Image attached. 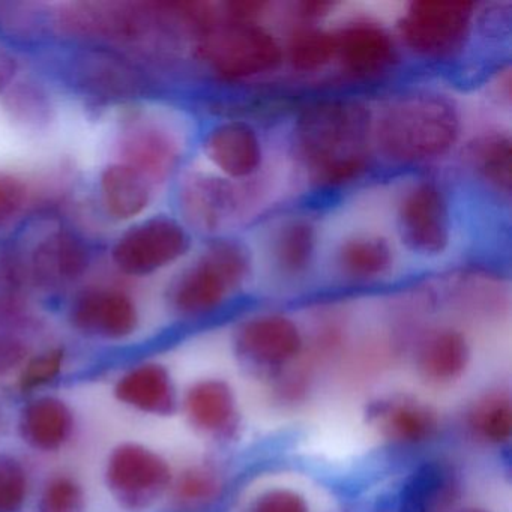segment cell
<instances>
[{
	"label": "cell",
	"mask_w": 512,
	"mask_h": 512,
	"mask_svg": "<svg viewBox=\"0 0 512 512\" xmlns=\"http://www.w3.org/2000/svg\"><path fill=\"white\" fill-rule=\"evenodd\" d=\"M295 137L313 182L340 187L361 178L370 166L373 116L355 101H322L301 113Z\"/></svg>",
	"instance_id": "cell-1"
},
{
	"label": "cell",
	"mask_w": 512,
	"mask_h": 512,
	"mask_svg": "<svg viewBox=\"0 0 512 512\" xmlns=\"http://www.w3.org/2000/svg\"><path fill=\"white\" fill-rule=\"evenodd\" d=\"M460 134L457 106L437 92L395 97L373 118V146L394 163H427L445 157Z\"/></svg>",
	"instance_id": "cell-2"
},
{
	"label": "cell",
	"mask_w": 512,
	"mask_h": 512,
	"mask_svg": "<svg viewBox=\"0 0 512 512\" xmlns=\"http://www.w3.org/2000/svg\"><path fill=\"white\" fill-rule=\"evenodd\" d=\"M191 50L223 82H244L272 73L284 61V47L265 26L254 20L229 19L223 13L197 32Z\"/></svg>",
	"instance_id": "cell-3"
},
{
	"label": "cell",
	"mask_w": 512,
	"mask_h": 512,
	"mask_svg": "<svg viewBox=\"0 0 512 512\" xmlns=\"http://www.w3.org/2000/svg\"><path fill=\"white\" fill-rule=\"evenodd\" d=\"M64 49L56 56L58 79L92 103L130 106L154 86L151 70L119 50L89 44H64Z\"/></svg>",
	"instance_id": "cell-4"
},
{
	"label": "cell",
	"mask_w": 512,
	"mask_h": 512,
	"mask_svg": "<svg viewBox=\"0 0 512 512\" xmlns=\"http://www.w3.org/2000/svg\"><path fill=\"white\" fill-rule=\"evenodd\" d=\"M250 274L247 248L232 239H217L170 280L167 304L185 319L206 316L244 286Z\"/></svg>",
	"instance_id": "cell-5"
},
{
	"label": "cell",
	"mask_w": 512,
	"mask_h": 512,
	"mask_svg": "<svg viewBox=\"0 0 512 512\" xmlns=\"http://www.w3.org/2000/svg\"><path fill=\"white\" fill-rule=\"evenodd\" d=\"M191 232L175 215H146L113 239L109 262L116 274L142 280L166 271L190 253Z\"/></svg>",
	"instance_id": "cell-6"
},
{
	"label": "cell",
	"mask_w": 512,
	"mask_h": 512,
	"mask_svg": "<svg viewBox=\"0 0 512 512\" xmlns=\"http://www.w3.org/2000/svg\"><path fill=\"white\" fill-rule=\"evenodd\" d=\"M112 139V158L142 173L155 188L178 172L184 146L176 131L140 104L124 107Z\"/></svg>",
	"instance_id": "cell-7"
},
{
	"label": "cell",
	"mask_w": 512,
	"mask_h": 512,
	"mask_svg": "<svg viewBox=\"0 0 512 512\" xmlns=\"http://www.w3.org/2000/svg\"><path fill=\"white\" fill-rule=\"evenodd\" d=\"M104 482L116 503L128 512L154 508L170 491L172 467L163 455L139 442H122L110 451Z\"/></svg>",
	"instance_id": "cell-8"
},
{
	"label": "cell",
	"mask_w": 512,
	"mask_h": 512,
	"mask_svg": "<svg viewBox=\"0 0 512 512\" xmlns=\"http://www.w3.org/2000/svg\"><path fill=\"white\" fill-rule=\"evenodd\" d=\"M475 5L461 0H419L398 23L407 49L427 59H443L463 49L472 32Z\"/></svg>",
	"instance_id": "cell-9"
},
{
	"label": "cell",
	"mask_w": 512,
	"mask_h": 512,
	"mask_svg": "<svg viewBox=\"0 0 512 512\" xmlns=\"http://www.w3.org/2000/svg\"><path fill=\"white\" fill-rule=\"evenodd\" d=\"M67 320L83 337L121 343L137 334L142 314L130 290L100 281L85 284L73 293L68 302Z\"/></svg>",
	"instance_id": "cell-10"
},
{
	"label": "cell",
	"mask_w": 512,
	"mask_h": 512,
	"mask_svg": "<svg viewBox=\"0 0 512 512\" xmlns=\"http://www.w3.org/2000/svg\"><path fill=\"white\" fill-rule=\"evenodd\" d=\"M26 286L44 292L83 283L94 263L91 245L76 230L55 226L20 253Z\"/></svg>",
	"instance_id": "cell-11"
},
{
	"label": "cell",
	"mask_w": 512,
	"mask_h": 512,
	"mask_svg": "<svg viewBox=\"0 0 512 512\" xmlns=\"http://www.w3.org/2000/svg\"><path fill=\"white\" fill-rule=\"evenodd\" d=\"M397 227L407 250L419 256L436 257L451 244L452 214L442 185L422 179L410 185L397 205Z\"/></svg>",
	"instance_id": "cell-12"
},
{
	"label": "cell",
	"mask_w": 512,
	"mask_h": 512,
	"mask_svg": "<svg viewBox=\"0 0 512 512\" xmlns=\"http://www.w3.org/2000/svg\"><path fill=\"white\" fill-rule=\"evenodd\" d=\"M179 220L190 232L215 233L238 209V190L230 179L205 172L187 173L176 191Z\"/></svg>",
	"instance_id": "cell-13"
},
{
	"label": "cell",
	"mask_w": 512,
	"mask_h": 512,
	"mask_svg": "<svg viewBox=\"0 0 512 512\" xmlns=\"http://www.w3.org/2000/svg\"><path fill=\"white\" fill-rule=\"evenodd\" d=\"M335 61L356 79L388 73L398 61V50L388 29L370 20H356L334 31Z\"/></svg>",
	"instance_id": "cell-14"
},
{
	"label": "cell",
	"mask_w": 512,
	"mask_h": 512,
	"mask_svg": "<svg viewBox=\"0 0 512 512\" xmlns=\"http://www.w3.org/2000/svg\"><path fill=\"white\" fill-rule=\"evenodd\" d=\"M157 188L133 167L109 160L97 176V200L101 212L113 223L131 224L145 217Z\"/></svg>",
	"instance_id": "cell-15"
},
{
	"label": "cell",
	"mask_w": 512,
	"mask_h": 512,
	"mask_svg": "<svg viewBox=\"0 0 512 512\" xmlns=\"http://www.w3.org/2000/svg\"><path fill=\"white\" fill-rule=\"evenodd\" d=\"M203 154L227 179L251 178L262 166L263 146L247 122L224 121L203 137Z\"/></svg>",
	"instance_id": "cell-16"
},
{
	"label": "cell",
	"mask_w": 512,
	"mask_h": 512,
	"mask_svg": "<svg viewBox=\"0 0 512 512\" xmlns=\"http://www.w3.org/2000/svg\"><path fill=\"white\" fill-rule=\"evenodd\" d=\"M242 355L266 367H278L295 359L302 349L298 325L281 314H263L248 320L236 334Z\"/></svg>",
	"instance_id": "cell-17"
},
{
	"label": "cell",
	"mask_w": 512,
	"mask_h": 512,
	"mask_svg": "<svg viewBox=\"0 0 512 512\" xmlns=\"http://www.w3.org/2000/svg\"><path fill=\"white\" fill-rule=\"evenodd\" d=\"M76 416L67 401L56 395L32 398L20 410L17 431L20 439L38 452L61 451L73 439Z\"/></svg>",
	"instance_id": "cell-18"
},
{
	"label": "cell",
	"mask_w": 512,
	"mask_h": 512,
	"mask_svg": "<svg viewBox=\"0 0 512 512\" xmlns=\"http://www.w3.org/2000/svg\"><path fill=\"white\" fill-rule=\"evenodd\" d=\"M116 400L137 412L169 416L178 407L175 383L160 362L145 361L125 370L113 386Z\"/></svg>",
	"instance_id": "cell-19"
},
{
	"label": "cell",
	"mask_w": 512,
	"mask_h": 512,
	"mask_svg": "<svg viewBox=\"0 0 512 512\" xmlns=\"http://www.w3.org/2000/svg\"><path fill=\"white\" fill-rule=\"evenodd\" d=\"M184 410L193 427L205 433H224L235 421V397L221 380H202L188 389Z\"/></svg>",
	"instance_id": "cell-20"
},
{
	"label": "cell",
	"mask_w": 512,
	"mask_h": 512,
	"mask_svg": "<svg viewBox=\"0 0 512 512\" xmlns=\"http://www.w3.org/2000/svg\"><path fill=\"white\" fill-rule=\"evenodd\" d=\"M469 344L461 332L440 329L431 332L419 346V371L431 382L445 383L457 379L469 362Z\"/></svg>",
	"instance_id": "cell-21"
},
{
	"label": "cell",
	"mask_w": 512,
	"mask_h": 512,
	"mask_svg": "<svg viewBox=\"0 0 512 512\" xmlns=\"http://www.w3.org/2000/svg\"><path fill=\"white\" fill-rule=\"evenodd\" d=\"M335 263L344 277L371 281L385 277L394 266V250L379 235H355L341 242Z\"/></svg>",
	"instance_id": "cell-22"
},
{
	"label": "cell",
	"mask_w": 512,
	"mask_h": 512,
	"mask_svg": "<svg viewBox=\"0 0 512 512\" xmlns=\"http://www.w3.org/2000/svg\"><path fill=\"white\" fill-rule=\"evenodd\" d=\"M316 251V227L310 221H287L272 241V263L281 277H304L313 265Z\"/></svg>",
	"instance_id": "cell-23"
},
{
	"label": "cell",
	"mask_w": 512,
	"mask_h": 512,
	"mask_svg": "<svg viewBox=\"0 0 512 512\" xmlns=\"http://www.w3.org/2000/svg\"><path fill=\"white\" fill-rule=\"evenodd\" d=\"M10 118L26 130H46L55 119V104L46 85L34 79L16 80L2 98Z\"/></svg>",
	"instance_id": "cell-24"
},
{
	"label": "cell",
	"mask_w": 512,
	"mask_h": 512,
	"mask_svg": "<svg viewBox=\"0 0 512 512\" xmlns=\"http://www.w3.org/2000/svg\"><path fill=\"white\" fill-rule=\"evenodd\" d=\"M376 416L383 433L400 442H421L437 428L436 415L430 407L409 398L383 403Z\"/></svg>",
	"instance_id": "cell-25"
},
{
	"label": "cell",
	"mask_w": 512,
	"mask_h": 512,
	"mask_svg": "<svg viewBox=\"0 0 512 512\" xmlns=\"http://www.w3.org/2000/svg\"><path fill=\"white\" fill-rule=\"evenodd\" d=\"M511 139L505 133L479 136L467 146V158L475 172L499 193L511 191Z\"/></svg>",
	"instance_id": "cell-26"
},
{
	"label": "cell",
	"mask_w": 512,
	"mask_h": 512,
	"mask_svg": "<svg viewBox=\"0 0 512 512\" xmlns=\"http://www.w3.org/2000/svg\"><path fill=\"white\" fill-rule=\"evenodd\" d=\"M284 59L299 73H317L335 61V34L329 29L308 25L290 35Z\"/></svg>",
	"instance_id": "cell-27"
},
{
	"label": "cell",
	"mask_w": 512,
	"mask_h": 512,
	"mask_svg": "<svg viewBox=\"0 0 512 512\" xmlns=\"http://www.w3.org/2000/svg\"><path fill=\"white\" fill-rule=\"evenodd\" d=\"M38 197L40 190L26 173L0 169V233L25 221L37 208Z\"/></svg>",
	"instance_id": "cell-28"
},
{
	"label": "cell",
	"mask_w": 512,
	"mask_h": 512,
	"mask_svg": "<svg viewBox=\"0 0 512 512\" xmlns=\"http://www.w3.org/2000/svg\"><path fill=\"white\" fill-rule=\"evenodd\" d=\"M88 496L74 476L58 473L50 476L35 500L34 512H86Z\"/></svg>",
	"instance_id": "cell-29"
},
{
	"label": "cell",
	"mask_w": 512,
	"mask_h": 512,
	"mask_svg": "<svg viewBox=\"0 0 512 512\" xmlns=\"http://www.w3.org/2000/svg\"><path fill=\"white\" fill-rule=\"evenodd\" d=\"M469 422L482 439L490 442L508 440L512 425L511 401L503 394L487 395L475 404Z\"/></svg>",
	"instance_id": "cell-30"
},
{
	"label": "cell",
	"mask_w": 512,
	"mask_h": 512,
	"mask_svg": "<svg viewBox=\"0 0 512 512\" xmlns=\"http://www.w3.org/2000/svg\"><path fill=\"white\" fill-rule=\"evenodd\" d=\"M445 485L442 467L425 464L419 467L404 484L398 512H430L436 505Z\"/></svg>",
	"instance_id": "cell-31"
},
{
	"label": "cell",
	"mask_w": 512,
	"mask_h": 512,
	"mask_svg": "<svg viewBox=\"0 0 512 512\" xmlns=\"http://www.w3.org/2000/svg\"><path fill=\"white\" fill-rule=\"evenodd\" d=\"M220 487L214 472L205 467H191L173 478L169 493L181 508L194 509L212 502L220 493Z\"/></svg>",
	"instance_id": "cell-32"
},
{
	"label": "cell",
	"mask_w": 512,
	"mask_h": 512,
	"mask_svg": "<svg viewBox=\"0 0 512 512\" xmlns=\"http://www.w3.org/2000/svg\"><path fill=\"white\" fill-rule=\"evenodd\" d=\"M67 352L62 346L41 350L28 358L19 373V386L23 391L44 388L58 379L64 370Z\"/></svg>",
	"instance_id": "cell-33"
},
{
	"label": "cell",
	"mask_w": 512,
	"mask_h": 512,
	"mask_svg": "<svg viewBox=\"0 0 512 512\" xmlns=\"http://www.w3.org/2000/svg\"><path fill=\"white\" fill-rule=\"evenodd\" d=\"M31 481L26 467L11 455H0V512H20L28 500Z\"/></svg>",
	"instance_id": "cell-34"
},
{
	"label": "cell",
	"mask_w": 512,
	"mask_h": 512,
	"mask_svg": "<svg viewBox=\"0 0 512 512\" xmlns=\"http://www.w3.org/2000/svg\"><path fill=\"white\" fill-rule=\"evenodd\" d=\"M31 355V347L25 338L0 329V382L20 373Z\"/></svg>",
	"instance_id": "cell-35"
},
{
	"label": "cell",
	"mask_w": 512,
	"mask_h": 512,
	"mask_svg": "<svg viewBox=\"0 0 512 512\" xmlns=\"http://www.w3.org/2000/svg\"><path fill=\"white\" fill-rule=\"evenodd\" d=\"M251 512H308L307 503L289 490H274L263 494Z\"/></svg>",
	"instance_id": "cell-36"
},
{
	"label": "cell",
	"mask_w": 512,
	"mask_h": 512,
	"mask_svg": "<svg viewBox=\"0 0 512 512\" xmlns=\"http://www.w3.org/2000/svg\"><path fill=\"white\" fill-rule=\"evenodd\" d=\"M20 73H22V64L16 50L10 44L0 40V100L19 79Z\"/></svg>",
	"instance_id": "cell-37"
},
{
	"label": "cell",
	"mask_w": 512,
	"mask_h": 512,
	"mask_svg": "<svg viewBox=\"0 0 512 512\" xmlns=\"http://www.w3.org/2000/svg\"><path fill=\"white\" fill-rule=\"evenodd\" d=\"M8 427H10V421H8L7 412H5L4 406H0V439L7 434Z\"/></svg>",
	"instance_id": "cell-38"
},
{
	"label": "cell",
	"mask_w": 512,
	"mask_h": 512,
	"mask_svg": "<svg viewBox=\"0 0 512 512\" xmlns=\"http://www.w3.org/2000/svg\"><path fill=\"white\" fill-rule=\"evenodd\" d=\"M470 512H481V511H470Z\"/></svg>",
	"instance_id": "cell-39"
}]
</instances>
